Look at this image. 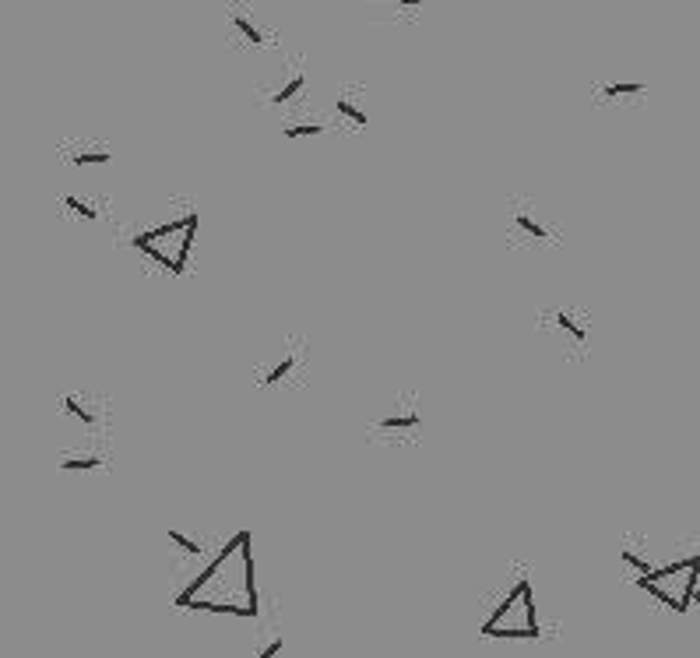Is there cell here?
<instances>
[{
  "label": "cell",
  "mask_w": 700,
  "mask_h": 658,
  "mask_svg": "<svg viewBox=\"0 0 700 658\" xmlns=\"http://www.w3.org/2000/svg\"><path fill=\"white\" fill-rule=\"evenodd\" d=\"M644 592H651L658 602L665 606V595H669V585H679V599H683V613L693 606V592L700 585V553L679 556V560L658 563L655 571L644 574V578H634Z\"/></svg>",
  "instance_id": "4"
},
{
  "label": "cell",
  "mask_w": 700,
  "mask_h": 658,
  "mask_svg": "<svg viewBox=\"0 0 700 658\" xmlns=\"http://www.w3.org/2000/svg\"><path fill=\"white\" fill-rule=\"evenodd\" d=\"M324 131H328V124H324L321 117H317V120H285V124H282V138H289V141L321 138Z\"/></svg>",
  "instance_id": "18"
},
{
  "label": "cell",
  "mask_w": 700,
  "mask_h": 658,
  "mask_svg": "<svg viewBox=\"0 0 700 658\" xmlns=\"http://www.w3.org/2000/svg\"><path fill=\"white\" fill-rule=\"evenodd\" d=\"M60 205L67 208V212H74L78 219H85V222H99V205H95L92 198H85V194H74V191H67V194H60Z\"/></svg>",
  "instance_id": "19"
},
{
  "label": "cell",
  "mask_w": 700,
  "mask_h": 658,
  "mask_svg": "<svg viewBox=\"0 0 700 658\" xmlns=\"http://www.w3.org/2000/svg\"><path fill=\"white\" fill-rule=\"evenodd\" d=\"M549 321L556 324V331H560V335L570 338V345H574V349H588V342H591V317L584 314V310L560 307V310H553V314H549Z\"/></svg>",
  "instance_id": "11"
},
{
  "label": "cell",
  "mask_w": 700,
  "mask_h": 658,
  "mask_svg": "<svg viewBox=\"0 0 700 658\" xmlns=\"http://www.w3.org/2000/svg\"><path fill=\"white\" fill-rule=\"evenodd\" d=\"M226 25H229V32H233L236 43L250 46V50H264V46L275 43L271 29L261 22V18H257V11L250 8L247 0H233V4H229V8H226Z\"/></svg>",
  "instance_id": "8"
},
{
  "label": "cell",
  "mask_w": 700,
  "mask_h": 658,
  "mask_svg": "<svg viewBox=\"0 0 700 658\" xmlns=\"http://www.w3.org/2000/svg\"><path fill=\"white\" fill-rule=\"evenodd\" d=\"M166 539H169V546H173L180 556H187V560H201V563H205L208 556H212V549H208V539H205V535L187 532V528H169Z\"/></svg>",
  "instance_id": "14"
},
{
  "label": "cell",
  "mask_w": 700,
  "mask_h": 658,
  "mask_svg": "<svg viewBox=\"0 0 700 658\" xmlns=\"http://www.w3.org/2000/svg\"><path fill=\"white\" fill-rule=\"evenodd\" d=\"M620 556H623V567H627L634 578H644V574H651L658 567L655 556H651V549H641L634 539H623Z\"/></svg>",
  "instance_id": "15"
},
{
  "label": "cell",
  "mask_w": 700,
  "mask_h": 658,
  "mask_svg": "<svg viewBox=\"0 0 700 658\" xmlns=\"http://www.w3.org/2000/svg\"><path fill=\"white\" fill-rule=\"evenodd\" d=\"M335 110H338V117L349 120L352 127H366V124H370L363 88H342V92H338V99H335Z\"/></svg>",
  "instance_id": "13"
},
{
  "label": "cell",
  "mask_w": 700,
  "mask_h": 658,
  "mask_svg": "<svg viewBox=\"0 0 700 658\" xmlns=\"http://www.w3.org/2000/svg\"><path fill=\"white\" fill-rule=\"evenodd\" d=\"M648 85L644 81H606V85H595L598 103H623L630 96H644Z\"/></svg>",
  "instance_id": "16"
},
{
  "label": "cell",
  "mask_w": 700,
  "mask_h": 658,
  "mask_svg": "<svg viewBox=\"0 0 700 658\" xmlns=\"http://www.w3.org/2000/svg\"><path fill=\"white\" fill-rule=\"evenodd\" d=\"M282 648H285V637H282V630H278V627H271V630H268V637H264V641H257V648H254V658H278V655H282Z\"/></svg>",
  "instance_id": "20"
},
{
  "label": "cell",
  "mask_w": 700,
  "mask_h": 658,
  "mask_svg": "<svg viewBox=\"0 0 700 658\" xmlns=\"http://www.w3.org/2000/svg\"><path fill=\"white\" fill-rule=\"evenodd\" d=\"M693 606H700V585H697V592H693ZM690 606V609H693Z\"/></svg>",
  "instance_id": "22"
},
{
  "label": "cell",
  "mask_w": 700,
  "mask_h": 658,
  "mask_svg": "<svg viewBox=\"0 0 700 658\" xmlns=\"http://www.w3.org/2000/svg\"><path fill=\"white\" fill-rule=\"evenodd\" d=\"M57 461L64 472H95V468H106V461L110 458L99 451H64Z\"/></svg>",
  "instance_id": "17"
},
{
  "label": "cell",
  "mask_w": 700,
  "mask_h": 658,
  "mask_svg": "<svg viewBox=\"0 0 700 658\" xmlns=\"http://www.w3.org/2000/svg\"><path fill=\"white\" fill-rule=\"evenodd\" d=\"M303 363H307V349H303V342H299V338H285V342L275 349V359H271V363H261L254 370V384L257 388H282V384L289 381Z\"/></svg>",
  "instance_id": "7"
},
{
  "label": "cell",
  "mask_w": 700,
  "mask_h": 658,
  "mask_svg": "<svg viewBox=\"0 0 700 658\" xmlns=\"http://www.w3.org/2000/svg\"><path fill=\"white\" fill-rule=\"evenodd\" d=\"M173 606L201 609V613L236 616L250 620L261 609L254 581V549H250V532H236L219 553L205 560V571L190 578L183 588L173 592Z\"/></svg>",
  "instance_id": "1"
},
{
  "label": "cell",
  "mask_w": 700,
  "mask_h": 658,
  "mask_svg": "<svg viewBox=\"0 0 700 658\" xmlns=\"http://www.w3.org/2000/svg\"><path fill=\"white\" fill-rule=\"evenodd\" d=\"M57 409L67 419L81 426V430H103L106 426V405H99V398L88 395V391H71V395L57 398Z\"/></svg>",
  "instance_id": "9"
},
{
  "label": "cell",
  "mask_w": 700,
  "mask_h": 658,
  "mask_svg": "<svg viewBox=\"0 0 700 658\" xmlns=\"http://www.w3.org/2000/svg\"><path fill=\"white\" fill-rule=\"evenodd\" d=\"M197 226H201V215L197 208H183V212H166L152 222H141L131 233V247L141 257H148L152 264H159L162 271H173L180 275L187 268L190 247H194Z\"/></svg>",
  "instance_id": "3"
},
{
  "label": "cell",
  "mask_w": 700,
  "mask_h": 658,
  "mask_svg": "<svg viewBox=\"0 0 700 658\" xmlns=\"http://www.w3.org/2000/svg\"><path fill=\"white\" fill-rule=\"evenodd\" d=\"M60 159L71 162V166L85 169V166H110L113 162V148L99 145V141H74V145L60 148Z\"/></svg>",
  "instance_id": "12"
},
{
  "label": "cell",
  "mask_w": 700,
  "mask_h": 658,
  "mask_svg": "<svg viewBox=\"0 0 700 658\" xmlns=\"http://www.w3.org/2000/svg\"><path fill=\"white\" fill-rule=\"evenodd\" d=\"M479 634L500 637V641H539L542 637L535 588L525 571H507L500 592L489 595V613L482 616Z\"/></svg>",
  "instance_id": "2"
},
{
  "label": "cell",
  "mask_w": 700,
  "mask_h": 658,
  "mask_svg": "<svg viewBox=\"0 0 700 658\" xmlns=\"http://www.w3.org/2000/svg\"><path fill=\"white\" fill-rule=\"evenodd\" d=\"M303 88H307V67L299 64V60H292V64H282L275 85L264 88L261 103L264 106H285V103H292V99L303 96Z\"/></svg>",
  "instance_id": "10"
},
{
  "label": "cell",
  "mask_w": 700,
  "mask_h": 658,
  "mask_svg": "<svg viewBox=\"0 0 700 658\" xmlns=\"http://www.w3.org/2000/svg\"><path fill=\"white\" fill-rule=\"evenodd\" d=\"M507 233H511L514 240H528L532 247H549V243H556V229L546 222V215H542L532 201H521V198H514L511 205H507Z\"/></svg>",
  "instance_id": "6"
},
{
  "label": "cell",
  "mask_w": 700,
  "mask_h": 658,
  "mask_svg": "<svg viewBox=\"0 0 700 658\" xmlns=\"http://www.w3.org/2000/svg\"><path fill=\"white\" fill-rule=\"evenodd\" d=\"M363 4H387V8H423V0H363Z\"/></svg>",
  "instance_id": "21"
},
{
  "label": "cell",
  "mask_w": 700,
  "mask_h": 658,
  "mask_svg": "<svg viewBox=\"0 0 700 658\" xmlns=\"http://www.w3.org/2000/svg\"><path fill=\"white\" fill-rule=\"evenodd\" d=\"M423 430V416H419V405L412 395H398L384 405L377 419L370 423V433L373 437H419Z\"/></svg>",
  "instance_id": "5"
}]
</instances>
